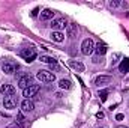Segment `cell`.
<instances>
[{"label": "cell", "mask_w": 129, "mask_h": 128, "mask_svg": "<svg viewBox=\"0 0 129 128\" xmlns=\"http://www.w3.org/2000/svg\"><path fill=\"white\" fill-rule=\"evenodd\" d=\"M33 109H35V104H33V101H30V99H24V101L21 102V110H23L24 113L32 112Z\"/></svg>", "instance_id": "30bf717a"}, {"label": "cell", "mask_w": 129, "mask_h": 128, "mask_svg": "<svg viewBox=\"0 0 129 128\" xmlns=\"http://www.w3.org/2000/svg\"><path fill=\"white\" fill-rule=\"evenodd\" d=\"M38 12H39V9H38V8H36V9H33L32 15H33V17H35V15H38Z\"/></svg>", "instance_id": "cb8c5ba5"}, {"label": "cell", "mask_w": 129, "mask_h": 128, "mask_svg": "<svg viewBox=\"0 0 129 128\" xmlns=\"http://www.w3.org/2000/svg\"><path fill=\"white\" fill-rule=\"evenodd\" d=\"M116 119H117V121H122V119H123V115H120V113H119V115L116 116Z\"/></svg>", "instance_id": "603a6c76"}, {"label": "cell", "mask_w": 129, "mask_h": 128, "mask_svg": "<svg viewBox=\"0 0 129 128\" xmlns=\"http://www.w3.org/2000/svg\"><path fill=\"white\" fill-rule=\"evenodd\" d=\"M0 92H2V95L5 96V98L6 96H12V95H15V88L12 84H2Z\"/></svg>", "instance_id": "ba28073f"}, {"label": "cell", "mask_w": 129, "mask_h": 128, "mask_svg": "<svg viewBox=\"0 0 129 128\" xmlns=\"http://www.w3.org/2000/svg\"><path fill=\"white\" fill-rule=\"evenodd\" d=\"M36 77H38V80H39V81H42V83H51V81H54V80H56L54 72L47 71V69H41V71H38Z\"/></svg>", "instance_id": "6da1fadb"}, {"label": "cell", "mask_w": 129, "mask_h": 128, "mask_svg": "<svg viewBox=\"0 0 129 128\" xmlns=\"http://www.w3.org/2000/svg\"><path fill=\"white\" fill-rule=\"evenodd\" d=\"M95 51H96L99 56H104V54L107 53V45H105V44H101V42H99L98 45H95Z\"/></svg>", "instance_id": "9a60e30c"}, {"label": "cell", "mask_w": 129, "mask_h": 128, "mask_svg": "<svg viewBox=\"0 0 129 128\" xmlns=\"http://www.w3.org/2000/svg\"><path fill=\"white\" fill-rule=\"evenodd\" d=\"M119 128H128V127H122V125H120V127H119Z\"/></svg>", "instance_id": "d4e9b609"}, {"label": "cell", "mask_w": 129, "mask_h": 128, "mask_svg": "<svg viewBox=\"0 0 129 128\" xmlns=\"http://www.w3.org/2000/svg\"><path fill=\"white\" fill-rule=\"evenodd\" d=\"M53 17H54V11H51V9H44L41 12V20H44V21L51 20Z\"/></svg>", "instance_id": "4fadbf2b"}, {"label": "cell", "mask_w": 129, "mask_h": 128, "mask_svg": "<svg viewBox=\"0 0 129 128\" xmlns=\"http://www.w3.org/2000/svg\"><path fill=\"white\" fill-rule=\"evenodd\" d=\"M120 3L119 2H110V6H119Z\"/></svg>", "instance_id": "7402d4cb"}, {"label": "cell", "mask_w": 129, "mask_h": 128, "mask_svg": "<svg viewBox=\"0 0 129 128\" xmlns=\"http://www.w3.org/2000/svg\"><path fill=\"white\" fill-rule=\"evenodd\" d=\"M59 88H60V89H64V91H69V89H71V88H72V83H71V81H69V80H60V81H59Z\"/></svg>", "instance_id": "e0dca14e"}, {"label": "cell", "mask_w": 129, "mask_h": 128, "mask_svg": "<svg viewBox=\"0 0 129 128\" xmlns=\"http://www.w3.org/2000/svg\"><path fill=\"white\" fill-rule=\"evenodd\" d=\"M71 66H72L74 69H77L78 72H83V71H84V65L81 63L80 60H77V62H75V60H72V62H71Z\"/></svg>", "instance_id": "ac0fdd59"}, {"label": "cell", "mask_w": 129, "mask_h": 128, "mask_svg": "<svg viewBox=\"0 0 129 128\" xmlns=\"http://www.w3.org/2000/svg\"><path fill=\"white\" fill-rule=\"evenodd\" d=\"M20 56L27 62V63H30V62H33L35 59H36V51L33 50V48H24V50H21V53H20Z\"/></svg>", "instance_id": "3957f363"}, {"label": "cell", "mask_w": 129, "mask_h": 128, "mask_svg": "<svg viewBox=\"0 0 129 128\" xmlns=\"http://www.w3.org/2000/svg\"><path fill=\"white\" fill-rule=\"evenodd\" d=\"M51 39H53V41H56V42H63L64 35L62 32H53V33H51Z\"/></svg>", "instance_id": "2e32d148"}, {"label": "cell", "mask_w": 129, "mask_h": 128, "mask_svg": "<svg viewBox=\"0 0 129 128\" xmlns=\"http://www.w3.org/2000/svg\"><path fill=\"white\" fill-rule=\"evenodd\" d=\"M32 84H33V77L29 75V74H27V75H23V77L18 80V88H21L23 91L27 89V88L32 86Z\"/></svg>", "instance_id": "277c9868"}, {"label": "cell", "mask_w": 129, "mask_h": 128, "mask_svg": "<svg viewBox=\"0 0 129 128\" xmlns=\"http://www.w3.org/2000/svg\"><path fill=\"white\" fill-rule=\"evenodd\" d=\"M81 51H83V54H86V56L92 54V53L95 51V42H93V39H90V38L84 39L83 44H81Z\"/></svg>", "instance_id": "7a4b0ae2"}, {"label": "cell", "mask_w": 129, "mask_h": 128, "mask_svg": "<svg viewBox=\"0 0 129 128\" xmlns=\"http://www.w3.org/2000/svg\"><path fill=\"white\" fill-rule=\"evenodd\" d=\"M2 69H3L5 74H14L15 69H17V66H15L14 62H11V60H5V62L2 63Z\"/></svg>", "instance_id": "52a82bcc"}, {"label": "cell", "mask_w": 129, "mask_h": 128, "mask_svg": "<svg viewBox=\"0 0 129 128\" xmlns=\"http://www.w3.org/2000/svg\"><path fill=\"white\" fill-rule=\"evenodd\" d=\"M51 29L54 30V32H59L60 29H63L64 26H66V20L64 18H53V21H51Z\"/></svg>", "instance_id": "8992f818"}, {"label": "cell", "mask_w": 129, "mask_h": 128, "mask_svg": "<svg viewBox=\"0 0 129 128\" xmlns=\"http://www.w3.org/2000/svg\"><path fill=\"white\" fill-rule=\"evenodd\" d=\"M41 62H44V63H50V65L57 63V60H56V59H53V57H48V56H41Z\"/></svg>", "instance_id": "d6986e66"}, {"label": "cell", "mask_w": 129, "mask_h": 128, "mask_svg": "<svg viewBox=\"0 0 129 128\" xmlns=\"http://www.w3.org/2000/svg\"><path fill=\"white\" fill-rule=\"evenodd\" d=\"M39 91V84H32V86H29L27 89H24L23 91V95L26 96V99H29L30 96L36 95V92Z\"/></svg>", "instance_id": "9c48e42d"}, {"label": "cell", "mask_w": 129, "mask_h": 128, "mask_svg": "<svg viewBox=\"0 0 129 128\" xmlns=\"http://www.w3.org/2000/svg\"><path fill=\"white\" fill-rule=\"evenodd\" d=\"M17 102H18V99H17V96L15 95L6 96V98L3 99V105H5V109H8V110L15 109V107H17Z\"/></svg>", "instance_id": "5b68a950"}, {"label": "cell", "mask_w": 129, "mask_h": 128, "mask_svg": "<svg viewBox=\"0 0 129 128\" xmlns=\"http://www.w3.org/2000/svg\"><path fill=\"white\" fill-rule=\"evenodd\" d=\"M96 118H98V119H102V118H104V113H102V112H98V113H96Z\"/></svg>", "instance_id": "44dd1931"}, {"label": "cell", "mask_w": 129, "mask_h": 128, "mask_svg": "<svg viewBox=\"0 0 129 128\" xmlns=\"http://www.w3.org/2000/svg\"><path fill=\"white\" fill-rule=\"evenodd\" d=\"M107 96H108V91H101V92H99V98H101L102 102L107 101Z\"/></svg>", "instance_id": "ffe728a7"}, {"label": "cell", "mask_w": 129, "mask_h": 128, "mask_svg": "<svg viewBox=\"0 0 129 128\" xmlns=\"http://www.w3.org/2000/svg\"><path fill=\"white\" fill-rule=\"evenodd\" d=\"M119 71H120V72H123V74L129 71V59H128V57H125V59L120 62V65H119Z\"/></svg>", "instance_id": "5bb4252c"}, {"label": "cell", "mask_w": 129, "mask_h": 128, "mask_svg": "<svg viewBox=\"0 0 129 128\" xmlns=\"http://www.w3.org/2000/svg\"><path fill=\"white\" fill-rule=\"evenodd\" d=\"M77 33H78V26H77V24H68V27H66V35H68L69 38L77 36Z\"/></svg>", "instance_id": "7c38bea8"}, {"label": "cell", "mask_w": 129, "mask_h": 128, "mask_svg": "<svg viewBox=\"0 0 129 128\" xmlns=\"http://www.w3.org/2000/svg\"><path fill=\"white\" fill-rule=\"evenodd\" d=\"M111 77L110 75H99V77H96V80H95V84H98V86H101V84H108V83H111Z\"/></svg>", "instance_id": "8fae6325"}]
</instances>
